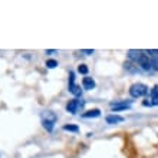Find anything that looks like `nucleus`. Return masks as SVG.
<instances>
[{
	"instance_id": "nucleus-1",
	"label": "nucleus",
	"mask_w": 158,
	"mask_h": 158,
	"mask_svg": "<svg viewBox=\"0 0 158 158\" xmlns=\"http://www.w3.org/2000/svg\"><path fill=\"white\" fill-rule=\"evenodd\" d=\"M147 94H148V88L144 83H134L132 86L129 88V95L132 98H141Z\"/></svg>"
},
{
	"instance_id": "nucleus-2",
	"label": "nucleus",
	"mask_w": 158,
	"mask_h": 158,
	"mask_svg": "<svg viewBox=\"0 0 158 158\" xmlns=\"http://www.w3.org/2000/svg\"><path fill=\"white\" fill-rule=\"evenodd\" d=\"M55 121H56V115H53L52 112H45V115H42V125L45 127L48 131H52L55 127Z\"/></svg>"
},
{
	"instance_id": "nucleus-3",
	"label": "nucleus",
	"mask_w": 158,
	"mask_h": 158,
	"mask_svg": "<svg viewBox=\"0 0 158 158\" xmlns=\"http://www.w3.org/2000/svg\"><path fill=\"white\" fill-rule=\"evenodd\" d=\"M82 105H83V102L81 99H72L66 104V111L71 114H75L79 108H82Z\"/></svg>"
},
{
	"instance_id": "nucleus-4",
	"label": "nucleus",
	"mask_w": 158,
	"mask_h": 158,
	"mask_svg": "<svg viewBox=\"0 0 158 158\" xmlns=\"http://www.w3.org/2000/svg\"><path fill=\"white\" fill-rule=\"evenodd\" d=\"M69 92H72L75 96H81L82 91H81V88L78 85H75V73L71 72V81H69Z\"/></svg>"
},
{
	"instance_id": "nucleus-5",
	"label": "nucleus",
	"mask_w": 158,
	"mask_h": 158,
	"mask_svg": "<svg viewBox=\"0 0 158 158\" xmlns=\"http://www.w3.org/2000/svg\"><path fill=\"white\" fill-rule=\"evenodd\" d=\"M144 53L145 52H142V50H138V49H131L128 50V58L132 60V62H139L142 59V56H144Z\"/></svg>"
},
{
	"instance_id": "nucleus-6",
	"label": "nucleus",
	"mask_w": 158,
	"mask_h": 158,
	"mask_svg": "<svg viewBox=\"0 0 158 158\" xmlns=\"http://www.w3.org/2000/svg\"><path fill=\"white\" fill-rule=\"evenodd\" d=\"M138 65L144 69V71H151L152 69V65H151V58L147 55V52L144 53V56H142V59L138 62Z\"/></svg>"
},
{
	"instance_id": "nucleus-7",
	"label": "nucleus",
	"mask_w": 158,
	"mask_h": 158,
	"mask_svg": "<svg viewBox=\"0 0 158 158\" xmlns=\"http://www.w3.org/2000/svg\"><path fill=\"white\" fill-rule=\"evenodd\" d=\"M108 124H119V122H124V118L121 117V115H115V114H111L108 117L105 118Z\"/></svg>"
},
{
	"instance_id": "nucleus-8",
	"label": "nucleus",
	"mask_w": 158,
	"mask_h": 158,
	"mask_svg": "<svg viewBox=\"0 0 158 158\" xmlns=\"http://www.w3.org/2000/svg\"><path fill=\"white\" fill-rule=\"evenodd\" d=\"M112 111H125L129 109V102H119V104H112L111 105Z\"/></svg>"
},
{
	"instance_id": "nucleus-9",
	"label": "nucleus",
	"mask_w": 158,
	"mask_h": 158,
	"mask_svg": "<svg viewBox=\"0 0 158 158\" xmlns=\"http://www.w3.org/2000/svg\"><path fill=\"white\" fill-rule=\"evenodd\" d=\"M82 85H83V88L85 89H94L95 88V81L92 78H83V81H82Z\"/></svg>"
},
{
	"instance_id": "nucleus-10",
	"label": "nucleus",
	"mask_w": 158,
	"mask_h": 158,
	"mask_svg": "<svg viewBox=\"0 0 158 158\" xmlns=\"http://www.w3.org/2000/svg\"><path fill=\"white\" fill-rule=\"evenodd\" d=\"M101 115V111L99 109H91V111H88V112H85L82 115L83 118H96Z\"/></svg>"
},
{
	"instance_id": "nucleus-11",
	"label": "nucleus",
	"mask_w": 158,
	"mask_h": 158,
	"mask_svg": "<svg viewBox=\"0 0 158 158\" xmlns=\"http://www.w3.org/2000/svg\"><path fill=\"white\" fill-rule=\"evenodd\" d=\"M63 129H65V131H71V132H79V128L76 125H65Z\"/></svg>"
},
{
	"instance_id": "nucleus-12",
	"label": "nucleus",
	"mask_w": 158,
	"mask_h": 158,
	"mask_svg": "<svg viewBox=\"0 0 158 158\" xmlns=\"http://www.w3.org/2000/svg\"><path fill=\"white\" fill-rule=\"evenodd\" d=\"M46 66L49 68V69H53V68L58 66V62H56V60H53V59H49V60L46 62Z\"/></svg>"
},
{
	"instance_id": "nucleus-13",
	"label": "nucleus",
	"mask_w": 158,
	"mask_h": 158,
	"mask_svg": "<svg viewBox=\"0 0 158 158\" xmlns=\"http://www.w3.org/2000/svg\"><path fill=\"white\" fill-rule=\"evenodd\" d=\"M151 65H152V68H154L155 71H158V56L151 58Z\"/></svg>"
},
{
	"instance_id": "nucleus-14",
	"label": "nucleus",
	"mask_w": 158,
	"mask_h": 158,
	"mask_svg": "<svg viewBox=\"0 0 158 158\" xmlns=\"http://www.w3.org/2000/svg\"><path fill=\"white\" fill-rule=\"evenodd\" d=\"M78 72L79 73H82V75H86L88 73V66L86 65H81V66L78 68Z\"/></svg>"
},
{
	"instance_id": "nucleus-15",
	"label": "nucleus",
	"mask_w": 158,
	"mask_h": 158,
	"mask_svg": "<svg viewBox=\"0 0 158 158\" xmlns=\"http://www.w3.org/2000/svg\"><path fill=\"white\" fill-rule=\"evenodd\" d=\"M151 95H152V98H158V86H155L152 91H151Z\"/></svg>"
},
{
	"instance_id": "nucleus-16",
	"label": "nucleus",
	"mask_w": 158,
	"mask_h": 158,
	"mask_svg": "<svg viewBox=\"0 0 158 158\" xmlns=\"http://www.w3.org/2000/svg\"><path fill=\"white\" fill-rule=\"evenodd\" d=\"M82 53H85V55H92V53H94V49H89V50L83 49V50H82Z\"/></svg>"
},
{
	"instance_id": "nucleus-17",
	"label": "nucleus",
	"mask_w": 158,
	"mask_h": 158,
	"mask_svg": "<svg viewBox=\"0 0 158 158\" xmlns=\"http://www.w3.org/2000/svg\"><path fill=\"white\" fill-rule=\"evenodd\" d=\"M148 53H151L152 56H158V50H148Z\"/></svg>"
},
{
	"instance_id": "nucleus-18",
	"label": "nucleus",
	"mask_w": 158,
	"mask_h": 158,
	"mask_svg": "<svg viewBox=\"0 0 158 158\" xmlns=\"http://www.w3.org/2000/svg\"><path fill=\"white\" fill-rule=\"evenodd\" d=\"M46 53H48V55H53V53H56V50H46Z\"/></svg>"
}]
</instances>
